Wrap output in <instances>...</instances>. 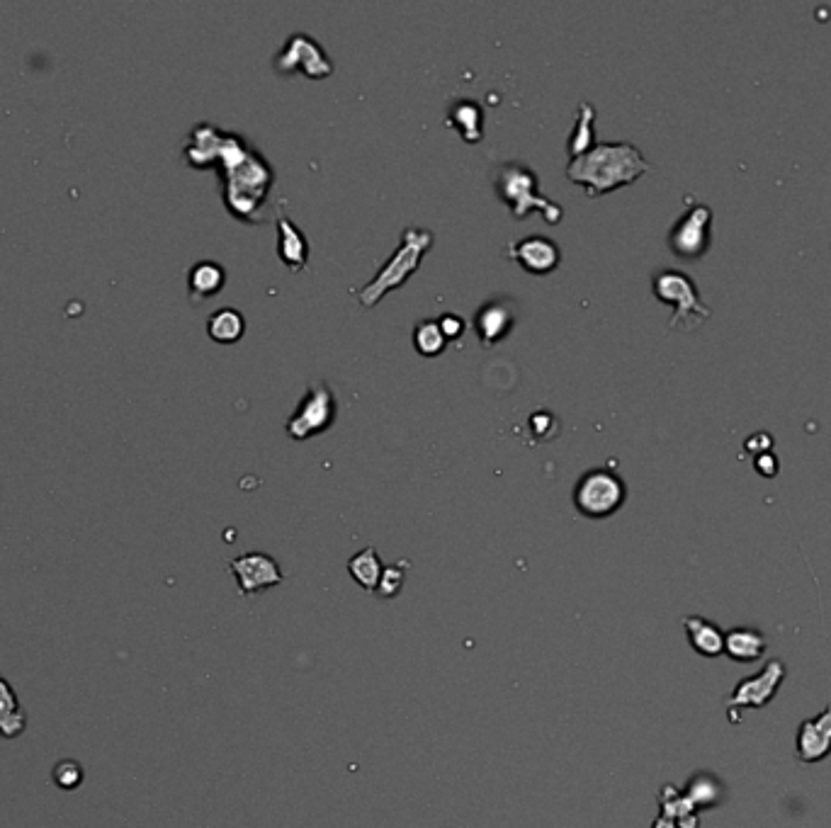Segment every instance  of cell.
Instances as JSON below:
<instances>
[{
    "instance_id": "obj_1",
    "label": "cell",
    "mask_w": 831,
    "mask_h": 828,
    "mask_svg": "<svg viewBox=\"0 0 831 828\" xmlns=\"http://www.w3.org/2000/svg\"><path fill=\"white\" fill-rule=\"evenodd\" d=\"M652 166L630 141H598L589 151L569 161L567 178L584 185L589 197H603L620 187L637 183Z\"/></svg>"
},
{
    "instance_id": "obj_23",
    "label": "cell",
    "mask_w": 831,
    "mask_h": 828,
    "mask_svg": "<svg viewBox=\"0 0 831 828\" xmlns=\"http://www.w3.org/2000/svg\"><path fill=\"white\" fill-rule=\"evenodd\" d=\"M593 124H596V107H593L591 102H581L579 115H576V124H574L572 134H569V144H567L569 161L576 156H581V153H586L593 144H596V129H593Z\"/></svg>"
},
{
    "instance_id": "obj_9",
    "label": "cell",
    "mask_w": 831,
    "mask_h": 828,
    "mask_svg": "<svg viewBox=\"0 0 831 828\" xmlns=\"http://www.w3.org/2000/svg\"><path fill=\"white\" fill-rule=\"evenodd\" d=\"M710 226H712V209L708 204H693L688 212L681 214V219L671 226L669 231V248L674 255L683 260H698L710 251Z\"/></svg>"
},
{
    "instance_id": "obj_17",
    "label": "cell",
    "mask_w": 831,
    "mask_h": 828,
    "mask_svg": "<svg viewBox=\"0 0 831 828\" xmlns=\"http://www.w3.org/2000/svg\"><path fill=\"white\" fill-rule=\"evenodd\" d=\"M768 649V639L759 629L734 627L725 634V654L734 663H756L763 659Z\"/></svg>"
},
{
    "instance_id": "obj_21",
    "label": "cell",
    "mask_w": 831,
    "mask_h": 828,
    "mask_svg": "<svg viewBox=\"0 0 831 828\" xmlns=\"http://www.w3.org/2000/svg\"><path fill=\"white\" fill-rule=\"evenodd\" d=\"M243 331H246V321H243L241 311H236L234 306L217 309L207 319V333L214 343H222V345L236 343V340H241Z\"/></svg>"
},
{
    "instance_id": "obj_27",
    "label": "cell",
    "mask_w": 831,
    "mask_h": 828,
    "mask_svg": "<svg viewBox=\"0 0 831 828\" xmlns=\"http://www.w3.org/2000/svg\"><path fill=\"white\" fill-rule=\"evenodd\" d=\"M530 430H533L535 438H540V440L552 438V435L559 433L557 416L550 411H545V408H540V411H535L533 416H530Z\"/></svg>"
},
{
    "instance_id": "obj_15",
    "label": "cell",
    "mask_w": 831,
    "mask_h": 828,
    "mask_svg": "<svg viewBox=\"0 0 831 828\" xmlns=\"http://www.w3.org/2000/svg\"><path fill=\"white\" fill-rule=\"evenodd\" d=\"M277 258L292 272L307 270L309 241L304 236V231L287 217L277 219Z\"/></svg>"
},
{
    "instance_id": "obj_18",
    "label": "cell",
    "mask_w": 831,
    "mask_h": 828,
    "mask_svg": "<svg viewBox=\"0 0 831 828\" xmlns=\"http://www.w3.org/2000/svg\"><path fill=\"white\" fill-rule=\"evenodd\" d=\"M226 282V270L224 265L214 263V260H200L190 268L188 277V289L192 302H205V299H212L214 294L222 292Z\"/></svg>"
},
{
    "instance_id": "obj_28",
    "label": "cell",
    "mask_w": 831,
    "mask_h": 828,
    "mask_svg": "<svg viewBox=\"0 0 831 828\" xmlns=\"http://www.w3.org/2000/svg\"><path fill=\"white\" fill-rule=\"evenodd\" d=\"M438 323H440V331L445 333V338H448V340L460 338L462 333H465V321H462L460 316H455V314L440 316Z\"/></svg>"
},
{
    "instance_id": "obj_25",
    "label": "cell",
    "mask_w": 831,
    "mask_h": 828,
    "mask_svg": "<svg viewBox=\"0 0 831 828\" xmlns=\"http://www.w3.org/2000/svg\"><path fill=\"white\" fill-rule=\"evenodd\" d=\"M406 561H399V564H392L387 566V569L382 571V578L380 583H377V595H382V598H394V595H399L401 586H404V576H406Z\"/></svg>"
},
{
    "instance_id": "obj_16",
    "label": "cell",
    "mask_w": 831,
    "mask_h": 828,
    "mask_svg": "<svg viewBox=\"0 0 831 828\" xmlns=\"http://www.w3.org/2000/svg\"><path fill=\"white\" fill-rule=\"evenodd\" d=\"M683 629H686V637L695 654L705 656V659H715V656L725 654V632L705 620V617H683Z\"/></svg>"
},
{
    "instance_id": "obj_26",
    "label": "cell",
    "mask_w": 831,
    "mask_h": 828,
    "mask_svg": "<svg viewBox=\"0 0 831 828\" xmlns=\"http://www.w3.org/2000/svg\"><path fill=\"white\" fill-rule=\"evenodd\" d=\"M54 782L61 790H76L83 782V768L78 761H61L54 768Z\"/></svg>"
},
{
    "instance_id": "obj_7",
    "label": "cell",
    "mask_w": 831,
    "mask_h": 828,
    "mask_svg": "<svg viewBox=\"0 0 831 828\" xmlns=\"http://www.w3.org/2000/svg\"><path fill=\"white\" fill-rule=\"evenodd\" d=\"M338 401L336 391H333L324 379H314L307 384L302 401L297 404V411L292 413L287 421V435L292 440H309L314 435L326 433L336 421Z\"/></svg>"
},
{
    "instance_id": "obj_11",
    "label": "cell",
    "mask_w": 831,
    "mask_h": 828,
    "mask_svg": "<svg viewBox=\"0 0 831 828\" xmlns=\"http://www.w3.org/2000/svg\"><path fill=\"white\" fill-rule=\"evenodd\" d=\"M231 574L236 578L241 595H256L265 588L280 586L282 571L277 561L265 552H246L229 561Z\"/></svg>"
},
{
    "instance_id": "obj_10",
    "label": "cell",
    "mask_w": 831,
    "mask_h": 828,
    "mask_svg": "<svg viewBox=\"0 0 831 828\" xmlns=\"http://www.w3.org/2000/svg\"><path fill=\"white\" fill-rule=\"evenodd\" d=\"M785 673L788 671H785L783 661H768L756 676L744 678L742 683L734 685L732 695L727 697V707L729 710H761L778 695Z\"/></svg>"
},
{
    "instance_id": "obj_19",
    "label": "cell",
    "mask_w": 831,
    "mask_h": 828,
    "mask_svg": "<svg viewBox=\"0 0 831 828\" xmlns=\"http://www.w3.org/2000/svg\"><path fill=\"white\" fill-rule=\"evenodd\" d=\"M448 124L462 134V139H465L467 144H477V141H482V136H484L482 105L469 98L452 102V107L448 112Z\"/></svg>"
},
{
    "instance_id": "obj_24",
    "label": "cell",
    "mask_w": 831,
    "mask_h": 828,
    "mask_svg": "<svg viewBox=\"0 0 831 828\" xmlns=\"http://www.w3.org/2000/svg\"><path fill=\"white\" fill-rule=\"evenodd\" d=\"M414 345L423 357H435L445 350L448 338L440 331V323L435 319H423L414 326Z\"/></svg>"
},
{
    "instance_id": "obj_6",
    "label": "cell",
    "mask_w": 831,
    "mask_h": 828,
    "mask_svg": "<svg viewBox=\"0 0 831 828\" xmlns=\"http://www.w3.org/2000/svg\"><path fill=\"white\" fill-rule=\"evenodd\" d=\"M627 486L615 469L596 467L576 481L574 506L584 518L603 520L623 508Z\"/></svg>"
},
{
    "instance_id": "obj_4",
    "label": "cell",
    "mask_w": 831,
    "mask_h": 828,
    "mask_svg": "<svg viewBox=\"0 0 831 828\" xmlns=\"http://www.w3.org/2000/svg\"><path fill=\"white\" fill-rule=\"evenodd\" d=\"M494 190L499 192L501 200L511 207L516 219H525L528 214L540 212L547 224L554 226L564 217L562 204L542 195L540 183H537V173L533 168L525 166V163L508 161L496 166Z\"/></svg>"
},
{
    "instance_id": "obj_5",
    "label": "cell",
    "mask_w": 831,
    "mask_h": 828,
    "mask_svg": "<svg viewBox=\"0 0 831 828\" xmlns=\"http://www.w3.org/2000/svg\"><path fill=\"white\" fill-rule=\"evenodd\" d=\"M652 292L659 302L674 306V316H671L669 328L676 331H691V328L700 326L710 319V306L703 304L700 299V289L693 282L691 275L676 268H661L654 272L652 277Z\"/></svg>"
},
{
    "instance_id": "obj_22",
    "label": "cell",
    "mask_w": 831,
    "mask_h": 828,
    "mask_svg": "<svg viewBox=\"0 0 831 828\" xmlns=\"http://www.w3.org/2000/svg\"><path fill=\"white\" fill-rule=\"evenodd\" d=\"M348 571H350V576H353V581L358 583V586H363L367 593H375L377 583H380L382 571H384L377 549L375 547L360 549L355 557H350Z\"/></svg>"
},
{
    "instance_id": "obj_13",
    "label": "cell",
    "mask_w": 831,
    "mask_h": 828,
    "mask_svg": "<svg viewBox=\"0 0 831 828\" xmlns=\"http://www.w3.org/2000/svg\"><path fill=\"white\" fill-rule=\"evenodd\" d=\"M797 761L812 765L831 756V705L824 707L814 719H805L795 739Z\"/></svg>"
},
{
    "instance_id": "obj_3",
    "label": "cell",
    "mask_w": 831,
    "mask_h": 828,
    "mask_svg": "<svg viewBox=\"0 0 831 828\" xmlns=\"http://www.w3.org/2000/svg\"><path fill=\"white\" fill-rule=\"evenodd\" d=\"M433 246V234L428 229H418V226H409L401 234V243L397 251L389 255L387 263L377 270V275L372 277L370 282L358 292H353V297L358 299V304L363 309H372L377 302H382L392 289H399L409 280L414 272L421 268V260L426 255L428 248Z\"/></svg>"
},
{
    "instance_id": "obj_2",
    "label": "cell",
    "mask_w": 831,
    "mask_h": 828,
    "mask_svg": "<svg viewBox=\"0 0 831 828\" xmlns=\"http://www.w3.org/2000/svg\"><path fill=\"white\" fill-rule=\"evenodd\" d=\"M273 180V168L263 153L248 151L239 163L224 170V200L229 212L236 219L260 221Z\"/></svg>"
},
{
    "instance_id": "obj_14",
    "label": "cell",
    "mask_w": 831,
    "mask_h": 828,
    "mask_svg": "<svg viewBox=\"0 0 831 828\" xmlns=\"http://www.w3.org/2000/svg\"><path fill=\"white\" fill-rule=\"evenodd\" d=\"M513 323H516V306L508 299H491V302L479 306L472 319L474 331H477L484 348L501 343L513 331Z\"/></svg>"
},
{
    "instance_id": "obj_8",
    "label": "cell",
    "mask_w": 831,
    "mask_h": 828,
    "mask_svg": "<svg viewBox=\"0 0 831 828\" xmlns=\"http://www.w3.org/2000/svg\"><path fill=\"white\" fill-rule=\"evenodd\" d=\"M273 66L280 76L304 73L312 81L329 78L333 73V64L329 56H326V51L321 49V44L314 37H309L304 32H295L287 37L285 47L275 54Z\"/></svg>"
},
{
    "instance_id": "obj_29",
    "label": "cell",
    "mask_w": 831,
    "mask_h": 828,
    "mask_svg": "<svg viewBox=\"0 0 831 828\" xmlns=\"http://www.w3.org/2000/svg\"><path fill=\"white\" fill-rule=\"evenodd\" d=\"M654 828H676L674 824H671V821H666V819H661V821H657V826Z\"/></svg>"
},
{
    "instance_id": "obj_20",
    "label": "cell",
    "mask_w": 831,
    "mask_h": 828,
    "mask_svg": "<svg viewBox=\"0 0 831 828\" xmlns=\"http://www.w3.org/2000/svg\"><path fill=\"white\" fill-rule=\"evenodd\" d=\"M27 729V714L22 710L13 685L0 676V736L18 739Z\"/></svg>"
},
{
    "instance_id": "obj_12",
    "label": "cell",
    "mask_w": 831,
    "mask_h": 828,
    "mask_svg": "<svg viewBox=\"0 0 831 828\" xmlns=\"http://www.w3.org/2000/svg\"><path fill=\"white\" fill-rule=\"evenodd\" d=\"M506 255L530 275H550L562 263V251L547 236H528L508 243Z\"/></svg>"
}]
</instances>
